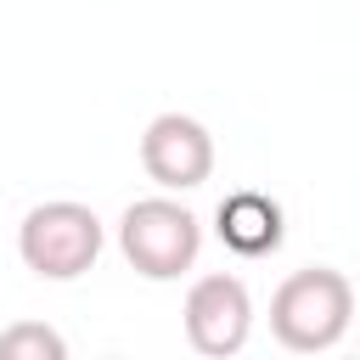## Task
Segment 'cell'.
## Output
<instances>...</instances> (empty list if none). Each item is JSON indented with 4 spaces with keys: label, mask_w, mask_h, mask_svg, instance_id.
<instances>
[{
    "label": "cell",
    "mask_w": 360,
    "mask_h": 360,
    "mask_svg": "<svg viewBox=\"0 0 360 360\" xmlns=\"http://www.w3.org/2000/svg\"><path fill=\"white\" fill-rule=\"evenodd\" d=\"M118 253L146 281H180L202 253V219L174 197H141L118 214Z\"/></svg>",
    "instance_id": "obj_2"
},
{
    "label": "cell",
    "mask_w": 360,
    "mask_h": 360,
    "mask_svg": "<svg viewBox=\"0 0 360 360\" xmlns=\"http://www.w3.org/2000/svg\"><path fill=\"white\" fill-rule=\"evenodd\" d=\"M214 231L236 259H270L281 248V236H287V214L264 191H231L214 208Z\"/></svg>",
    "instance_id": "obj_6"
},
{
    "label": "cell",
    "mask_w": 360,
    "mask_h": 360,
    "mask_svg": "<svg viewBox=\"0 0 360 360\" xmlns=\"http://www.w3.org/2000/svg\"><path fill=\"white\" fill-rule=\"evenodd\" d=\"M101 242H107V231H101L96 208L68 202V197L34 202L17 225V253L39 281H79L101 259Z\"/></svg>",
    "instance_id": "obj_3"
},
{
    "label": "cell",
    "mask_w": 360,
    "mask_h": 360,
    "mask_svg": "<svg viewBox=\"0 0 360 360\" xmlns=\"http://www.w3.org/2000/svg\"><path fill=\"white\" fill-rule=\"evenodd\" d=\"M186 343L208 360H225V354H242L248 349V332H253V298L236 276L214 270V276H197L191 292H186Z\"/></svg>",
    "instance_id": "obj_4"
},
{
    "label": "cell",
    "mask_w": 360,
    "mask_h": 360,
    "mask_svg": "<svg viewBox=\"0 0 360 360\" xmlns=\"http://www.w3.org/2000/svg\"><path fill=\"white\" fill-rule=\"evenodd\" d=\"M141 169L163 191H197L214 174V135L191 112H158L141 135Z\"/></svg>",
    "instance_id": "obj_5"
},
{
    "label": "cell",
    "mask_w": 360,
    "mask_h": 360,
    "mask_svg": "<svg viewBox=\"0 0 360 360\" xmlns=\"http://www.w3.org/2000/svg\"><path fill=\"white\" fill-rule=\"evenodd\" d=\"M349 321H354V287L332 264L292 270L270 298V332L292 354H321V349L343 343Z\"/></svg>",
    "instance_id": "obj_1"
},
{
    "label": "cell",
    "mask_w": 360,
    "mask_h": 360,
    "mask_svg": "<svg viewBox=\"0 0 360 360\" xmlns=\"http://www.w3.org/2000/svg\"><path fill=\"white\" fill-rule=\"evenodd\" d=\"M68 354V338L45 321H11L0 332V360H62Z\"/></svg>",
    "instance_id": "obj_7"
}]
</instances>
